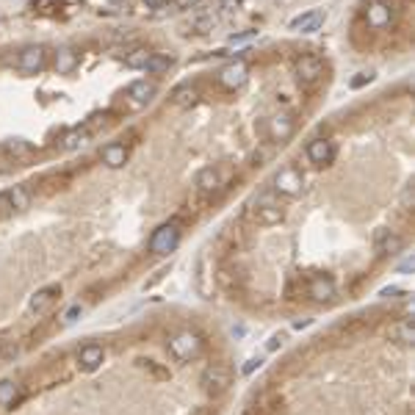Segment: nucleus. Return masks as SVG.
<instances>
[{"label": "nucleus", "mask_w": 415, "mask_h": 415, "mask_svg": "<svg viewBox=\"0 0 415 415\" xmlns=\"http://www.w3.org/2000/svg\"><path fill=\"white\" fill-rule=\"evenodd\" d=\"M249 219H252L255 224H260V227H271V224H279V221L285 219V208L274 199L271 191H266V194H260V196L252 199V205H249Z\"/></svg>", "instance_id": "1"}, {"label": "nucleus", "mask_w": 415, "mask_h": 415, "mask_svg": "<svg viewBox=\"0 0 415 415\" xmlns=\"http://www.w3.org/2000/svg\"><path fill=\"white\" fill-rule=\"evenodd\" d=\"M166 346H169V354L174 360H180V362H188V360H194V357L202 354V338L196 332H188V329L172 335Z\"/></svg>", "instance_id": "2"}, {"label": "nucleus", "mask_w": 415, "mask_h": 415, "mask_svg": "<svg viewBox=\"0 0 415 415\" xmlns=\"http://www.w3.org/2000/svg\"><path fill=\"white\" fill-rule=\"evenodd\" d=\"M177 246H180V224L177 221H163L149 235V252L152 255H172Z\"/></svg>", "instance_id": "3"}, {"label": "nucleus", "mask_w": 415, "mask_h": 415, "mask_svg": "<svg viewBox=\"0 0 415 415\" xmlns=\"http://www.w3.org/2000/svg\"><path fill=\"white\" fill-rule=\"evenodd\" d=\"M271 185H274V191H277L279 196L293 199V196H299V194L304 191V174H302L296 166H282V169L274 174Z\"/></svg>", "instance_id": "4"}, {"label": "nucleus", "mask_w": 415, "mask_h": 415, "mask_svg": "<svg viewBox=\"0 0 415 415\" xmlns=\"http://www.w3.org/2000/svg\"><path fill=\"white\" fill-rule=\"evenodd\" d=\"M293 75H296V80H299L302 86H315V83L324 77V61H321L318 55H313V53L299 55V58L293 61Z\"/></svg>", "instance_id": "5"}, {"label": "nucleus", "mask_w": 415, "mask_h": 415, "mask_svg": "<svg viewBox=\"0 0 415 415\" xmlns=\"http://www.w3.org/2000/svg\"><path fill=\"white\" fill-rule=\"evenodd\" d=\"M230 382H232V374H230V368L221 365V362H210V365L202 371V376H199V385H202L208 393H224V390L230 387Z\"/></svg>", "instance_id": "6"}, {"label": "nucleus", "mask_w": 415, "mask_h": 415, "mask_svg": "<svg viewBox=\"0 0 415 415\" xmlns=\"http://www.w3.org/2000/svg\"><path fill=\"white\" fill-rule=\"evenodd\" d=\"M293 130H296V122H293V116L290 113H274V116H268L266 119V133H268V138L271 141H288L290 136H293Z\"/></svg>", "instance_id": "7"}, {"label": "nucleus", "mask_w": 415, "mask_h": 415, "mask_svg": "<svg viewBox=\"0 0 415 415\" xmlns=\"http://www.w3.org/2000/svg\"><path fill=\"white\" fill-rule=\"evenodd\" d=\"M44 61H47V47L44 44H28L17 58V66L28 75H36V72H42Z\"/></svg>", "instance_id": "8"}, {"label": "nucleus", "mask_w": 415, "mask_h": 415, "mask_svg": "<svg viewBox=\"0 0 415 415\" xmlns=\"http://www.w3.org/2000/svg\"><path fill=\"white\" fill-rule=\"evenodd\" d=\"M304 152H307V160L313 166H329L335 160V155H338V147L329 138H313Z\"/></svg>", "instance_id": "9"}, {"label": "nucleus", "mask_w": 415, "mask_h": 415, "mask_svg": "<svg viewBox=\"0 0 415 415\" xmlns=\"http://www.w3.org/2000/svg\"><path fill=\"white\" fill-rule=\"evenodd\" d=\"M401 246H404V241H401L398 232H393V230H387V227H379V230H376V235H374V252H376V257L396 255V252H401Z\"/></svg>", "instance_id": "10"}, {"label": "nucleus", "mask_w": 415, "mask_h": 415, "mask_svg": "<svg viewBox=\"0 0 415 415\" xmlns=\"http://www.w3.org/2000/svg\"><path fill=\"white\" fill-rule=\"evenodd\" d=\"M75 362L80 371H97L105 362V349L100 343H83L75 354Z\"/></svg>", "instance_id": "11"}, {"label": "nucleus", "mask_w": 415, "mask_h": 415, "mask_svg": "<svg viewBox=\"0 0 415 415\" xmlns=\"http://www.w3.org/2000/svg\"><path fill=\"white\" fill-rule=\"evenodd\" d=\"M246 77H249V66H246V61H230L221 72H219V83L224 86V89H241L243 83H246Z\"/></svg>", "instance_id": "12"}, {"label": "nucleus", "mask_w": 415, "mask_h": 415, "mask_svg": "<svg viewBox=\"0 0 415 415\" xmlns=\"http://www.w3.org/2000/svg\"><path fill=\"white\" fill-rule=\"evenodd\" d=\"M58 296H61V288H58V285H44V288H39V290L30 296V302H28V313H30V315L47 313L50 304H53Z\"/></svg>", "instance_id": "13"}, {"label": "nucleus", "mask_w": 415, "mask_h": 415, "mask_svg": "<svg viewBox=\"0 0 415 415\" xmlns=\"http://www.w3.org/2000/svg\"><path fill=\"white\" fill-rule=\"evenodd\" d=\"M335 293H338L335 279H332V277H324V274L313 277V279H310V285H307V296H310L313 302H332V299H335Z\"/></svg>", "instance_id": "14"}, {"label": "nucleus", "mask_w": 415, "mask_h": 415, "mask_svg": "<svg viewBox=\"0 0 415 415\" xmlns=\"http://www.w3.org/2000/svg\"><path fill=\"white\" fill-rule=\"evenodd\" d=\"M30 205V196L22 185H11L0 194V210L3 213H11V210H25Z\"/></svg>", "instance_id": "15"}, {"label": "nucleus", "mask_w": 415, "mask_h": 415, "mask_svg": "<svg viewBox=\"0 0 415 415\" xmlns=\"http://www.w3.org/2000/svg\"><path fill=\"white\" fill-rule=\"evenodd\" d=\"M158 94V86L152 83V80H133L130 86H127V97H130V102L133 105H147V102H152V97Z\"/></svg>", "instance_id": "16"}, {"label": "nucleus", "mask_w": 415, "mask_h": 415, "mask_svg": "<svg viewBox=\"0 0 415 415\" xmlns=\"http://www.w3.org/2000/svg\"><path fill=\"white\" fill-rule=\"evenodd\" d=\"M194 183H196V191H202V194H216V191L224 185L221 172H219L216 166H205V169H199Z\"/></svg>", "instance_id": "17"}, {"label": "nucleus", "mask_w": 415, "mask_h": 415, "mask_svg": "<svg viewBox=\"0 0 415 415\" xmlns=\"http://www.w3.org/2000/svg\"><path fill=\"white\" fill-rule=\"evenodd\" d=\"M100 158H102V163H105L108 169H122V166L127 163V147L119 144V141H111V144H105V147L100 149Z\"/></svg>", "instance_id": "18"}, {"label": "nucleus", "mask_w": 415, "mask_h": 415, "mask_svg": "<svg viewBox=\"0 0 415 415\" xmlns=\"http://www.w3.org/2000/svg\"><path fill=\"white\" fill-rule=\"evenodd\" d=\"M324 19H326V14H324L321 8H315V11H304L302 17L290 19V28H293V30H302V33H315V30L324 25Z\"/></svg>", "instance_id": "19"}, {"label": "nucleus", "mask_w": 415, "mask_h": 415, "mask_svg": "<svg viewBox=\"0 0 415 415\" xmlns=\"http://www.w3.org/2000/svg\"><path fill=\"white\" fill-rule=\"evenodd\" d=\"M387 335H390L396 343H401V346H412V343H415V326H412V318L396 321V324L387 329Z\"/></svg>", "instance_id": "20"}, {"label": "nucleus", "mask_w": 415, "mask_h": 415, "mask_svg": "<svg viewBox=\"0 0 415 415\" xmlns=\"http://www.w3.org/2000/svg\"><path fill=\"white\" fill-rule=\"evenodd\" d=\"M196 100H199V89L194 83H180L172 91V102L180 108H191V105H196Z\"/></svg>", "instance_id": "21"}, {"label": "nucleus", "mask_w": 415, "mask_h": 415, "mask_svg": "<svg viewBox=\"0 0 415 415\" xmlns=\"http://www.w3.org/2000/svg\"><path fill=\"white\" fill-rule=\"evenodd\" d=\"M75 66H77V53L72 47H61L55 53V72L58 75H69V72H75Z\"/></svg>", "instance_id": "22"}, {"label": "nucleus", "mask_w": 415, "mask_h": 415, "mask_svg": "<svg viewBox=\"0 0 415 415\" xmlns=\"http://www.w3.org/2000/svg\"><path fill=\"white\" fill-rule=\"evenodd\" d=\"M188 28H191L194 33H210V30L216 28V17H213L210 11H196V14L191 17Z\"/></svg>", "instance_id": "23"}, {"label": "nucleus", "mask_w": 415, "mask_h": 415, "mask_svg": "<svg viewBox=\"0 0 415 415\" xmlns=\"http://www.w3.org/2000/svg\"><path fill=\"white\" fill-rule=\"evenodd\" d=\"M19 396H22L19 382H14V379H0V404H3V407H11Z\"/></svg>", "instance_id": "24"}, {"label": "nucleus", "mask_w": 415, "mask_h": 415, "mask_svg": "<svg viewBox=\"0 0 415 415\" xmlns=\"http://www.w3.org/2000/svg\"><path fill=\"white\" fill-rule=\"evenodd\" d=\"M149 55H152V50H147V47H133V50L124 55V66H130V69H144L147 61H149Z\"/></svg>", "instance_id": "25"}, {"label": "nucleus", "mask_w": 415, "mask_h": 415, "mask_svg": "<svg viewBox=\"0 0 415 415\" xmlns=\"http://www.w3.org/2000/svg\"><path fill=\"white\" fill-rule=\"evenodd\" d=\"M390 22V8L387 6H371L368 8V25L371 28H385Z\"/></svg>", "instance_id": "26"}, {"label": "nucleus", "mask_w": 415, "mask_h": 415, "mask_svg": "<svg viewBox=\"0 0 415 415\" xmlns=\"http://www.w3.org/2000/svg\"><path fill=\"white\" fill-rule=\"evenodd\" d=\"M169 66H172V58H169V55L152 53V55H149V61H147V66H144V72H149V75H158V72H166Z\"/></svg>", "instance_id": "27"}, {"label": "nucleus", "mask_w": 415, "mask_h": 415, "mask_svg": "<svg viewBox=\"0 0 415 415\" xmlns=\"http://www.w3.org/2000/svg\"><path fill=\"white\" fill-rule=\"evenodd\" d=\"M3 152L14 155V158H22V155H28V152H30V144H28V141H22V138H14V141L3 144Z\"/></svg>", "instance_id": "28"}, {"label": "nucleus", "mask_w": 415, "mask_h": 415, "mask_svg": "<svg viewBox=\"0 0 415 415\" xmlns=\"http://www.w3.org/2000/svg\"><path fill=\"white\" fill-rule=\"evenodd\" d=\"M86 138H89V130H72V133L64 138V147H66V149H77V147L86 144Z\"/></svg>", "instance_id": "29"}, {"label": "nucleus", "mask_w": 415, "mask_h": 415, "mask_svg": "<svg viewBox=\"0 0 415 415\" xmlns=\"http://www.w3.org/2000/svg\"><path fill=\"white\" fill-rule=\"evenodd\" d=\"M19 357V346L14 343V340H8L3 349H0V360H6V362H11V360H17Z\"/></svg>", "instance_id": "30"}, {"label": "nucleus", "mask_w": 415, "mask_h": 415, "mask_svg": "<svg viewBox=\"0 0 415 415\" xmlns=\"http://www.w3.org/2000/svg\"><path fill=\"white\" fill-rule=\"evenodd\" d=\"M401 293H404V290H401V288H396V285H390V288H382V290H379V296H382V299H398Z\"/></svg>", "instance_id": "31"}, {"label": "nucleus", "mask_w": 415, "mask_h": 415, "mask_svg": "<svg viewBox=\"0 0 415 415\" xmlns=\"http://www.w3.org/2000/svg\"><path fill=\"white\" fill-rule=\"evenodd\" d=\"M80 313H83V307H80V304H72V307L64 313V321H66V324H72V321H75Z\"/></svg>", "instance_id": "32"}, {"label": "nucleus", "mask_w": 415, "mask_h": 415, "mask_svg": "<svg viewBox=\"0 0 415 415\" xmlns=\"http://www.w3.org/2000/svg\"><path fill=\"white\" fill-rule=\"evenodd\" d=\"M401 205L404 208H412V183L404 185V194H401Z\"/></svg>", "instance_id": "33"}, {"label": "nucleus", "mask_w": 415, "mask_h": 415, "mask_svg": "<svg viewBox=\"0 0 415 415\" xmlns=\"http://www.w3.org/2000/svg\"><path fill=\"white\" fill-rule=\"evenodd\" d=\"M371 77H374L371 72H360V77H354V80H351V86L357 89V86H362V83H371Z\"/></svg>", "instance_id": "34"}, {"label": "nucleus", "mask_w": 415, "mask_h": 415, "mask_svg": "<svg viewBox=\"0 0 415 415\" xmlns=\"http://www.w3.org/2000/svg\"><path fill=\"white\" fill-rule=\"evenodd\" d=\"M412 266H415V260H412V255H407V257L401 260V266H398V271H412Z\"/></svg>", "instance_id": "35"}, {"label": "nucleus", "mask_w": 415, "mask_h": 415, "mask_svg": "<svg viewBox=\"0 0 415 415\" xmlns=\"http://www.w3.org/2000/svg\"><path fill=\"white\" fill-rule=\"evenodd\" d=\"M255 368H260V360H257V357H252V360H246V365H243V374H252Z\"/></svg>", "instance_id": "36"}, {"label": "nucleus", "mask_w": 415, "mask_h": 415, "mask_svg": "<svg viewBox=\"0 0 415 415\" xmlns=\"http://www.w3.org/2000/svg\"><path fill=\"white\" fill-rule=\"evenodd\" d=\"M255 36V30H249V33H241V36H230V44H235V42H246V39H252Z\"/></svg>", "instance_id": "37"}, {"label": "nucleus", "mask_w": 415, "mask_h": 415, "mask_svg": "<svg viewBox=\"0 0 415 415\" xmlns=\"http://www.w3.org/2000/svg\"><path fill=\"white\" fill-rule=\"evenodd\" d=\"M174 3H177L180 8H194V6H196V3H202V0H174Z\"/></svg>", "instance_id": "38"}, {"label": "nucleus", "mask_w": 415, "mask_h": 415, "mask_svg": "<svg viewBox=\"0 0 415 415\" xmlns=\"http://www.w3.org/2000/svg\"><path fill=\"white\" fill-rule=\"evenodd\" d=\"M277 343H282V338H279V335H274V338H271V343H268V349H277Z\"/></svg>", "instance_id": "39"}, {"label": "nucleus", "mask_w": 415, "mask_h": 415, "mask_svg": "<svg viewBox=\"0 0 415 415\" xmlns=\"http://www.w3.org/2000/svg\"><path fill=\"white\" fill-rule=\"evenodd\" d=\"M147 3V8H160V0H144Z\"/></svg>", "instance_id": "40"}]
</instances>
